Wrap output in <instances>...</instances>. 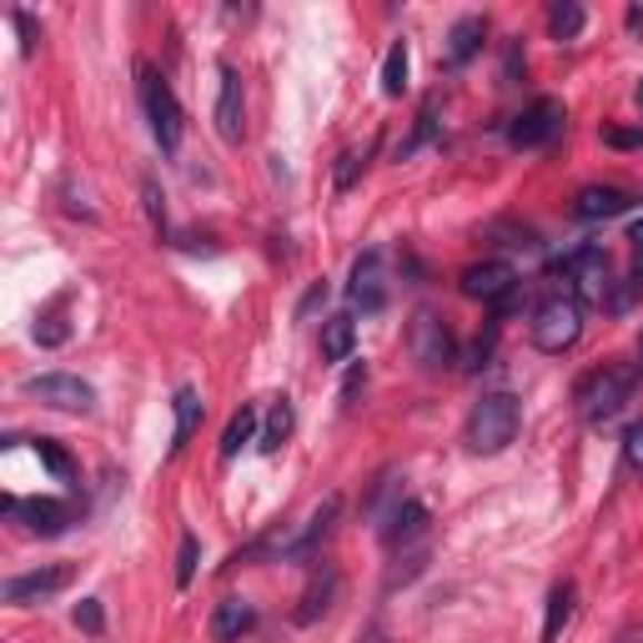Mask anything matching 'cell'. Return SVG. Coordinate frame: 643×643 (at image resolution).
<instances>
[{"label":"cell","instance_id":"obj_34","mask_svg":"<svg viewBox=\"0 0 643 643\" xmlns=\"http://www.w3.org/2000/svg\"><path fill=\"white\" fill-rule=\"evenodd\" d=\"M623 463L643 473V422H633L629 433H623Z\"/></svg>","mask_w":643,"mask_h":643},{"label":"cell","instance_id":"obj_15","mask_svg":"<svg viewBox=\"0 0 643 643\" xmlns=\"http://www.w3.org/2000/svg\"><path fill=\"white\" fill-rule=\"evenodd\" d=\"M629 207H633L629 187H583L573 197V217L579 222H609V217H623Z\"/></svg>","mask_w":643,"mask_h":643},{"label":"cell","instance_id":"obj_29","mask_svg":"<svg viewBox=\"0 0 643 643\" xmlns=\"http://www.w3.org/2000/svg\"><path fill=\"white\" fill-rule=\"evenodd\" d=\"M433 137H438V111H433V101H428V106H422V117H418V127H412V137L398 147V157H412V151L428 147Z\"/></svg>","mask_w":643,"mask_h":643},{"label":"cell","instance_id":"obj_12","mask_svg":"<svg viewBox=\"0 0 643 643\" xmlns=\"http://www.w3.org/2000/svg\"><path fill=\"white\" fill-rule=\"evenodd\" d=\"M66 583H71V563H46V569L6 579V603L26 609V603H41V599H51V593H61Z\"/></svg>","mask_w":643,"mask_h":643},{"label":"cell","instance_id":"obj_18","mask_svg":"<svg viewBox=\"0 0 643 643\" xmlns=\"http://www.w3.org/2000/svg\"><path fill=\"white\" fill-rule=\"evenodd\" d=\"M317 352H322V362H348L352 352H358V322H352L348 312H338V317H328L322 322V342H317Z\"/></svg>","mask_w":643,"mask_h":643},{"label":"cell","instance_id":"obj_43","mask_svg":"<svg viewBox=\"0 0 643 643\" xmlns=\"http://www.w3.org/2000/svg\"><path fill=\"white\" fill-rule=\"evenodd\" d=\"M639 352H643V342H639Z\"/></svg>","mask_w":643,"mask_h":643},{"label":"cell","instance_id":"obj_20","mask_svg":"<svg viewBox=\"0 0 643 643\" xmlns=\"http://www.w3.org/2000/svg\"><path fill=\"white\" fill-rule=\"evenodd\" d=\"M171 412H177V428H171V458H177L181 448L191 443V433L201 428V412H207V402L197 398V388H177V398H171Z\"/></svg>","mask_w":643,"mask_h":643},{"label":"cell","instance_id":"obj_8","mask_svg":"<svg viewBox=\"0 0 643 643\" xmlns=\"http://www.w3.org/2000/svg\"><path fill=\"white\" fill-rule=\"evenodd\" d=\"M21 392L36 402H46V408H56V412H91L96 408V388L86 378H76V372H41V378H26Z\"/></svg>","mask_w":643,"mask_h":643},{"label":"cell","instance_id":"obj_35","mask_svg":"<svg viewBox=\"0 0 643 643\" xmlns=\"http://www.w3.org/2000/svg\"><path fill=\"white\" fill-rule=\"evenodd\" d=\"M603 147H619V151H639V147H643V131H623V127H603Z\"/></svg>","mask_w":643,"mask_h":643},{"label":"cell","instance_id":"obj_39","mask_svg":"<svg viewBox=\"0 0 643 643\" xmlns=\"http://www.w3.org/2000/svg\"><path fill=\"white\" fill-rule=\"evenodd\" d=\"M518 61H523V51H518V41H508V61H503V86L518 81Z\"/></svg>","mask_w":643,"mask_h":643},{"label":"cell","instance_id":"obj_24","mask_svg":"<svg viewBox=\"0 0 643 643\" xmlns=\"http://www.w3.org/2000/svg\"><path fill=\"white\" fill-rule=\"evenodd\" d=\"M408 71H412V51H408V41H392L388 61H382V96H392V101H398V96L408 91Z\"/></svg>","mask_w":643,"mask_h":643},{"label":"cell","instance_id":"obj_21","mask_svg":"<svg viewBox=\"0 0 643 643\" xmlns=\"http://www.w3.org/2000/svg\"><path fill=\"white\" fill-rule=\"evenodd\" d=\"M483 36H488V21L483 16H463V21L448 31V66H468L478 51H483Z\"/></svg>","mask_w":643,"mask_h":643},{"label":"cell","instance_id":"obj_27","mask_svg":"<svg viewBox=\"0 0 643 643\" xmlns=\"http://www.w3.org/2000/svg\"><path fill=\"white\" fill-rule=\"evenodd\" d=\"M36 453H41V463L51 468L61 483H71V478H76V463H71V453H66L61 443H51V438H36Z\"/></svg>","mask_w":643,"mask_h":643},{"label":"cell","instance_id":"obj_17","mask_svg":"<svg viewBox=\"0 0 643 643\" xmlns=\"http://www.w3.org/2000/svg\"><path fill=\"white\" fill-rule=\"evenodd\" d=\"M422 533H428V503H418V498H398V508L388 513V528H382L388 549H402V543L422 539Z\"/></svg>","mask_w":643,"mask_h":643},{"label":"cell","instance_id":"obj_1","mask_svg":"<svg viewBox=\"0 0 643 643\" xmlns=\"http://www.w3.org/2000/svg\"><path fill=\"white\" fill-rule=\"evenodd\" d=\"M523 428V402L513 392H483L468 412V428H463V443L473 448L478 458H498L508 443L518 438Z\"/></svg>","mask_w":643,"mask_h":643},{"label":"cell","instance_id":"obj_26","mask_svg":"<svg viewBox=\"0 0 643 643\" xmlns=\"http://www.w3.org/2000/svg\"><path fill=\"white\" fill-rule=\"evenodd\" d=\"M292 402L287 398H277V408H272V418H267V428H262V438H257V448H262V453H277V448L287 443V438H292Z\"/></svg>","mask_w":643,"mask_h":643},{"label":"cell","instance_id":"obj_41","mask_svg":"<svg viewBox=\"0 0 643 643\" xmlns=\"http://www.w3.org/2000/svg\"><path fill=\"white\" fill-rule=\"evenodd\" d=\"M613 643H643V623H629V629H619V639Z\"/></svg>","mask_w":643,"mask_h":643},{"label":"cell","instance_id":"obj_7","mask_svg":"<svg viewBox=\"0 0 643 643\" xmlns=\"http://www.w3.org/2000/svg\"><path fill=\"white\" fill-rule=\"evenodd\" d=\"M458 287H463V297H473V302H483V307H498V312L518 307V272H513V262H498V257L493 262L463 267Z\"/></svg>","mask_w":643,"mask_h":643},{"label":"cell","instance_id":"obj_2","mask_svg":"<svg viewBox=\"0 0 643 643\" xmlns=\"http://www.w3.org/2000/svg\"><path fill=\"white\" fill-rule=\"evenodd\" d=\"M633 398V368H613V362H603V368L583 372V382L573 388V402H579V418L593 422V428H603V422H613L623 408H629Z\"/></svg>","mask_w":643,"mask_h":643},{"label":"cell","instance_id":"obj_42","mask_svg":"<svg viewBox=\"0 0 643 643\" xmlns=\"http://www.w3.org/2000/svg\"><path fill=\"white\" fill-rule=\"evenodd\" d=\"M633 96H639V106H643V81H639V91H633Z\"/></svg>","mask_w":643,"mask_h":643},{"label":"cell","instance_id":"obj_38","mask_svg":"<svg viewBox=\"0 0 643 643\" xmlns=\"http://www.w3.org/2000/svg\"><path fill=\"white\" fill-rule=\"evenodd\" d=\"M629 242H633V257H639V262H633V282L643 287V222L629 227Z\"/></svg>","mask_w":643,"mask_h":643},{"label":"cell","instance_id":"obj_33","mask_svg":"<svg viewBox=\"0 0 643 643\" xmlns=\"http://www.w3.org/2000/svg\"><path fill=\"white\" fill-rule=\"evenodd\" d=\"M66 338H71V328H66L61 317H46V322H36V342H41V348H61Z\"/></svg>","mask_w":643,"mask_h":643},{"label":"cell","instance_id":"obj_4","mask_svg":"<svg viewBox=\"0 0 643 643\" xmlns=\"http://www.w3.org/2000/svg\"><path fill=\"white\" fill-rule=\"evenodd\" d=\"M141 111H147L151 121V137H157V147L167 151V157H177L181 147V101L177 91L167 86V76L151 71V66H141Z\"/></svg>","mask_w":643,"mask_h":643},{"label":"cell","instance_id":"obj_3","mask_svg":"<svg viewBox=\"0 0 643 643\" xmlns=\"http://www.w3.org/2000/svg\"><path fill=\"white\" fill-rule=\"evenodd\" d=\"M528 338H533V348H539V352H549V358H563L569 348H579V338H583L579 292H553L549 302H539Z\"/></svg>","mask_w":643,"mask_h":643},{"label":"cell","instance_id":"obj_11","mask_svg":"<svg viewBox=\"0 0 643 643\" xmlns=\"http://www.w3.org/2000/svg\"><path fill=\"white\" fill-rule=\"evenodd\" d=\"M217 137L227 147H242L247 137V91H242V71L232 61H222V91H217Z\"/></svg>","mask_w":643,"mask_h":643},{"label":"cell","instance_id":"obj_16","mask_svg":"<svg viewBox=\"0 0 643 643\" xmlns=\"http://www.w3.org/2000/svg\"><path fill=\"white\" fill-rule=\"evenodd\" d=\"M338 513H342V498H338V493H332V498H322V508H312V518H307V528H302V533H297V539H287L277 553H282V559H302V553H312L317 543H322V539H328V533H332V523H338Z\"/></svg>","mask_w":643,"mask_h":643},{"label":"cell","instance_id":"obj_9","mask_svg":"<svg viewBox=\"0 0 643 643\" xmlns=\"http://www.w3.org/2000/svg\"><path fill=\"white\" fill-rule=\"evenodd\" d=\"M563 121H569L563 101H553V96H539V101L523 106V111L508 121V141H513L518 151H533V147H543V141L559 137Z\"/></svg>","mask_w":643,"mask_h":643},{"label":"cell","instance_id":"obj_23","mask_svg":"<svg viewBox=\"0 0 643 643\" xmlns=\"http://www.w3.org/2000/svg\"><path fill=\"white\" fill-rule=\"evenodd\" d=\"M573 583H559V589L549 593V613H543V643H559L563 639V629L573 623Z\"/></svg>","mask_w":643,"mask_h":643},{"label":"cell","instance_id":"obj_36","mask_svg":"<svg viewBox=\"0 0 643 643\" xmlns=\"http://www.w3.org/2000/svg\"><path fill=\"white\" fill-rule=\"evenodd\" d=\"M358 171H362L358 151H342V157H338V191H352V181H358Z\"/></svg>","mask_w":643,"mask_h":643},{"label":"cell","instance_id":"obj_5","mask_svg":"<svg viewBox=\"0 0 643 643\" xmlns=\"http://www.w3.org/2000/svg\"><path fill=\"white\" fill-rule=\"evenodd\" d=\"M408 352H412V362H418L422 372H448V368L458 362L453 328H448V322L433 312V307H422V312L412 317V328H408Z\"/></svg>","mask_w":643,"mask_h":643},{"label":"cell","instance_id":"obj_30","mask_svg":"<svg viewBox=\"0 0 643 643\" xmlns=\"http://www.w3.org/2000/svg\"><path fill=\"white\" fill-rule=\"evenodd\" d=\"M71 619H76V629L91 633V639H101V633H106V609H101V599H81Z\"/></svg>","mask_w":643,"mask_h":643},{"label":"cell","instance_id":"obj_13","mask_svg":"<svg viewBox=\"0 0 643 643\" xmlns=\"http://www.w3.org/2000/svg\"><path fill=\"white\" fill-rule=\"evenodd\" d=\"M352 307L362 312H382L388 307V272H382V252H362L352 262V282H348Z\"/></svg>","mask_w":643,"mask_h":643},{"label":"cell","instance_id":"obj_32","mask_svg":"<svg viewBox=\"0 0 643 643\" xmlns=\"http://www.w3.org/2000/svg\"><path fill=\"white\" fill-rule=\"evenodd\" d=\"M16 31H21V56H36V41H41V26H36L31 11H11Z\"/></svg>","mask_w":643,"mask_h":643},{"label":"cell","instance_id":"obj_31","mask_svg":"<svg viewBox=\"0 0 643 643\" xmlns=\"http://www.w3.org/2000/svg\"><path fill=\"white\" fill-rule=\"evenodd\" d=\"M141 197H147V217H151V227H157V237H161V232H167V197H161L157 181H147Z\"/></svg>","mask_w":643,"mask_h":643},{"label":"cell","instance_id":"obj_10","mask_svg":"<svg viewBox=\"0 0 643 643\" xmlns=\"http://www.w3.org/2000/svg\"><path fill=\"white\" fill-rule=\"evenodd\" d=\"M0 508L11 518H21L31 533H41V539H61L66 528L76 523V513H71V503H61V498H0Z\"/></svg>","mask_w":643,"mask_h":643},{"label":"cell","instance_id":"obj_28","mask_svg":"<svg viewBox=\"0 0 643 643\" xmlns=\"http://www.w3.org/2000/svg\"><path fill=\"white\" fill-rule=\"evenodd\" d=\"M197 563H201L197 533H181V549H177V589H191V579H197Z\"/></svg>","mask_w":643,"mask_h":643},{"label":"cell","instance_id":"obj_19","mask_svg":"<svg viewBox=\"0 0 643 643\" xmlns=\"http://www.w3.org/2000/svg\"><path fill=\"white\" fill-rule=\"evenodd\" d=\"M257 623V609L247 599H222L217 603V613H211V639L217 643H237L242 633H252Z\"/></svg>","mask_w":643,"mask_h":643},{"label":"cell","instance_id":"obj_22","mask_svg":"<svg viewBox=\"0 0 643 643\" xmlns=\"http://www.w3.org/2000/svg\"><path fill=\"white\" fill-rule=\"evenodd\" d=\"M257 428H262V418H257V408H247V402H242V408L232 412V422H227L222 448H217V453H222V463H232V458L242 453L247 443H257V438H262V433H257Z\"/></svg>","mask_w":643,"mask_h":643},{"label":"cell","instance_id":"obj_6","mask_svg":"<svg viewBox=\"0 0 643 643\" xmlns=\"http://www.w3.org/2000/svg\"><path fill=\"white\" fill-rule=\"evenodd\" d=\"M553 272L559 277H569L573 287H579V302L589 297V302H609V292H613V262H609V247H599V242H583V247H573L569 257H559L553 262Z\"/></svg>","mask_w":643,"mask_h":643},{"label":"cell","instance_id":"obj_25","mask_svg":"<svg viewBox=\"0 0 643 643\" xmlns=\"http://www.w3.org/2000/svg\"><path fill=\"white\" fill-rule=\"evenodd\" d=\"M583 26H589V11H583L579 0H559V6L549 11L553 41H573V36H583Z\"/></svg>","mask_w":643,"mask_h":643},{"label":"cell","instance_id":"obj_14","mask_svg":"<svg viewBox=\"0 0 643 643\" xmlns=\"http://www.w3.org/2000/svg\"><path fill=\"white\" fill-rule=\"evenodd\" d=\"M338 589H342V573L332 569V563H317V569H312V583L302 589V599H297V613H292V619L302 623V629H307V623H317V619H328L332 603H338Z\"/></svg>","mask_w":643,"mask_h":643},{"label":"cell","instance_id":"obj_40","mask_svg":"<svg viewBox=\"0 0 643 643\" xmlns=\"http://www.w3.org/2000/svg\"><path fill=\"white\" fill-rule=\"evenodd\" d=\"M317 302H328V287H312V292L302 297V307H297V317H307V312H312Z\"/></svg>","mask_w":643,"mask_h":643},{"label":"cell","instance_id":"obj_37","mask_svg":"<svg viewBox=\"0 0 643 643\" xmlns=\"http://www.w3.org/2000/svg\"><path fill=\"white\" fill-rule=\"evenodd\" d=\"M488 358H493V328H488V338H478V342H473V352H468V372L488 368Z\"/></svg>","mask_w":643,"mask_h":643}]
</instances>
